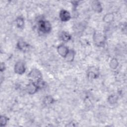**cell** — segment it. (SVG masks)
I'll return each instance as SVG.
<instances>
[{
    "instance_id": "obj_1",
    "label": "cell",
    "mask_w": 127,
    "mask_h": 127,
    "mask_svg": "<svg viewBox=\"0 0 127 127\" xmlns=\"http://www.w3.org/2000/svg\"><path fill=\"white\" fill-rule=\"evenodd\" d=\"M94 44L98 47H103L106 41V36L100 31H95L93 36Z\"/></svg>"
},
{
    "instance_id": "obj_2",
    "label": "cell",
    "mask_w": 127,
    "mask_h": 127,
    "mask_svg": "<svg viewBox=\"0 0 127 127\" xmlns=\"http://www.w3.org/2000/svg\"><path fill=\"white\" fill-rule=\"evenodd\" d=\"M38 30L42 33L48 34L52 30V25L47 20H41L38 22Z\"/></svg>"
},
{
    "instance_id": "obj_3",
    "label": "cell",
    "mask_w": 127,
    "mask_h": 127,
    "mask_svg": "<svg viewBox=\"0 0 127 127\" xmlns=\"http://www.w3.org/2000/svg\"><path fill=\"white\" fill-rule=\"evenodd\" d=\"M40 89L39 86L35 81H31L25 87L26 92L29 95H33Z\"/></svg>"
},
{
    "instance_id": "obj_4",
    "label": "cell",
    "mask_w": 127,
    "mask_h": 127,
    "mask_svg": "<svg viewBox=\"0 0 127 127\" xmlns=\"http://www.w3.org/2000/svg\"><path fill=\"white\" fill-rule=\"evenodd\" d=\"M14 70L17 74H23L26 71V67L24 63L22 61H17L14 65Z\"/></svg>"
},
{
    "instance_id": "obj_5",
    "label": "cell",
    "mask_w": 127,
    "mask_h": 127,
    "mask_svg": "<svg viewBox=\"0 0 127 127\" xmlns=\"http://www.w3.org/2000/svg\"><path fill=\"white\" fill-rule=\"evenodd\" d=\"M27 76L36 81L42 79V74L41 71L37 68H33L27 74Z\"/></svg>"
},
{
    "instance_id": "obj_6",
    "label": "cell",
    "mask_w": 127,
    "mask_h": 127,
    "mask_svg": "<svg viewBox=\"0 0 127 127\" xmlns=\"http://www.w3.org/2000/svg\"><path fill=\"white\" fill-rule=\"evenodd\" d=\"M57 51L58 54L64 59L66 55L68 54L69 51V49L64 44H61L57 47Z\"/></svg>"
},
{
    "instance_id": "obj_7",
    "label": "cell",
    "mask_w": 127,
    "mask_h": 127,
    "mask_svg": "<svg viewBox=\"0 0 127 127\" xmlns=\"http://www.w3.org/2000/svg\"><path fill=\"white\" fill-rule=\"evenodd\" d=\"M59 17L63 22L68 21L71 18L70 12L65 9H62L59 13Z\"/></svg>"
},
{
    "instance_id": "obj_8",
    "label": "cell",
    "mask_w": 127,
    "mask_h": 127,
    "mask_svg": "<svg viewBox=\"0 0 127 127\" xmlns=\"http://www.w3.org/2000/svg\"><path fill=\"white\" fill-rule=\"evenodd\" d=\"M99 76L98 70L94 67H90L87 71V76L89 79H94L97 78Z\"/></svg>"
},
{
    "instance_id": "obj_9",
    "label": "cell",
    "mask_w": 127,
    "mask_h": 127,
    "mask_svg": "<svg viewBox=\"0 0 127 127\" xmlns=\"http://www.w3.org/2000/svg\"><path fill=\"white\" fill-rule=\"evenodd\" d=\"M17 48L23 52H27L30 48V45L29 44L23 40H19L16 44Z\"/></svg>"
},
{
    "instance_id": "obj_10",
    "label": "cell",
    "mask_w": 127,
    "mask_h": 127,
    "mask_svg": "<svg viewBox=\"0 0 127 127\" xmlns=\"http://www.w3.org/2000/svg\"><path fill=\"white\" fill-rule=\"evenodd\" d=\"M91 7L94 11L97 13H101L103 11V7L101 2L98 0H94L92 2Z\"/></svg>"
},
{
    "instance_id": "obj_11",
    "label": "cell",
    "mask_w": 127,
    "mask_h": 127,
    "mask_svg": "<svg viewBox=\"0 0 127 127\" xmlns=\"http://www.w3.org/2000/svg\"><path fill=\"white\" fill-rule=\"evenodd\" d=\"M59 39L64 42H67L71 39V36L66 31H63L60 33Z\"/></svg>"
},
{
    "instance_id": "obj_12",
    "label": "cell",
    "mask_w": 127,
    "mask_h": 127,
    "mask_svg": "<svg viewBox=\"0 0 127 127\" xmlns=\"http://www.w3.org/2000/svg\"><path fill=\"white\" fill-rule=\"evenodd\" d=\"M102 19L103 21L106 23H111L114 19V15L113 13H108L104 16Z\"/></svg>"
},
{
    "instance_id": "obj_13",
    "label": "cell",
    "mask_w": 127,
    "mask_h": 127,
    "mask_svg": "<svg viewBox=\"0 0 127 127\" xmlns=\"http://www.w3.org/2000/svg\"><path fill=\"white\" fill-rule=\"evenodd\" d=\"M16 26L19 29H23L24 26V19L22 16H18L15 20Z\"/></svg>"
},
{
    "instance_id": "obj_14",
    "label": "cell",
    "mask_w": 127,
    "mask_h": 127,
    "mask_svg": "<svg viewBox=\"0 0 127 127\" xmlns=\"http://www.w3.org/2000/svg\"><path fill=\"white\" fill-rule=\"evenodd\" d=\"M55 101V99L51 95H47L44 98L43 103L46 106H48L53 104Z\"/></svg>"
},
{
    "instance_id": "obj_15",
    "label": "cell",
    "mask_w": 127,
    "mask_h": 127,
    "mask_svg": "<svg viewBox=\"0 0 127 127\" xmlns=\"http://www.w3.org/2000/svg\"><path fill=\"white\" fill-rule=\"evenodd\" d=\"M75 52L73 50H69V51L68 54L66 55L65 58H64L67 62H72L75 58Z\"/></svg>"
},
{
    "instance_id": "obj_16",
    "label": "cell",
    "mask_w": 127,
    "mask_h": 127,
    "mask_svg": "<svg viewBox=\"0 0 127 127\" xmlns=\"http://www.w3.org/2000/svg\"><path fill=\"white\" fill-rule=\"evenodd\" d=\"M118 100V97L115 94L110 95L107 98V102L110 104H115L117 103Z\"/></svg>"
},
{
    "instance_id": "obj_17",
    "label": "cell",
    "mask_w": 127,
    "mask_h": 127,
    "mask_svg": "<svg viewBox=\"0 0 127 127\" xmlns=\"http://www.w3.org/2000/svg\"><path fill=\"white\" fill-rule=\"evenodd\" d=\"M119 62H118V60L116 58H113L110 61V64H109L110 67L112 69H117V67L119 66Z\"/></svg>"
},
{
    "instance_id": "obj_18",
    "label": "cell",
    "mask_w": 127,
    "mask_h": 127,
    "mask_svg": "<svg viewBox=\"0 0 127 127\" xmlns=\"http://www.w3.org/2000/svg\"><path fill=\"white\" fill-rule=\"evenodd\" d=\"M8 121V118L5 116L1 115L0 117V126L4 127L6 125L7 122Z\"/></svg>"
},
{
    "instance_id": "obj_19",
    "label": "cell",
    "mask_w": 127,
    "mask_h": 127,
    "mask_svg": "<svg viewBox=\"0 0 127 127\" xmlns=\"http://www.w3.org/2000/svg\"><path fill=\"white\" fill-rule=\"evenodd\" d=\"M5 69V64L4 63H1L0 64V70L1 72H3Z\"/></svg>"
}]
</instances>
